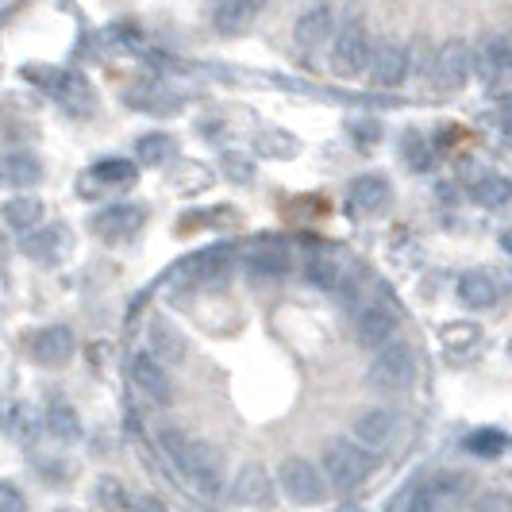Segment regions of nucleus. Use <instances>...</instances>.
<instances>
[{
    "label": "nucleus",
    "mask_w": 512,
    "mask_h": 512,
    "mask_svg": "<svg viewBox=\"0 0 512 512\" xmlns=\"http://www.w3.org/2000/svg\"><path fill=\"white\" fill-rule=\"evenodd\" d=\"M158 439H162L166 459L178 466V474L189 486L197 489L201 497H220V489H224V459H220V451L212 443H201V439H193L181 428H162Z\"/></svg>",
    "instance_id": "1"
},
{
    "label": "nucleus",
    "mask_w": 512,
    "mask_h": 512,
    "mask_svg": "<svg viewBox=\"0 0 512 512\" xmlns=\"http://www.w3.org/2000/svg\"><path fill=\"white\" fill-rule=\"evenodd\" d=\"M24 77L31 85H39L47 97H54L58 104H66L70 112L89 116V112L97 108V93H93V85L85 81V74L62 70V66H24Z\"/></svg>",
    "instance_id": "2"
},
{
    "label": "nucleus",
    "mask_w": 512,
    "mask_h": 512,
    "mask_svg": "<svg viewBox=\"0 0 512 512\" xmlns=\"http://www.w3.org/2000/svg\"><path fill=\"white\" fill-rule=\"evenodd\" d=\"M370 470H374V459L359 451L351 439H328L324 443V482L339 493H351V489H359L366 478H370Z\"/></svg>",
    "instance_id": "3"
},
{
    "label": "nucleus",
    "mask_w": 512,
    "mask_h": 512,
    "mask_svg": "<svg viewBox=\"0 0 512 512\" xmlns=\"http://www.w3.org/2000/svg\"><path fill=\"white\" fill-rule=\"evenodd\" d=\"M416 382V355L405 343H385L366 370V385L378 393H405Z\"/></svg>",
    "instance_id": "4"
},
{
    "label": "nucleus",
    "mask_w": 512,
    "mask_h": 512,
    "mask_svg": "<svg viewBox=\"0 0 512 512\" xmlns=\"http://www.w3.org/2000/svg\"><path fill=\"white\" fill-rule=\"evenodd\" d=\"M370 51H374L370 31H366L359 16H351L347 24L335 27L332 35V70L339 77H359L366 70V62H370Z\"/></svg>",
    "instance_id": "5"
},
{
    "label": "nucleus",
    "mask_w": 512,
    "mask_h": 512,
    "mask_svg": "<svg viewBox=\"0 0 512 512\" xmlns=\"http://www.w3.org/2000/svg\"><path fill=\"white\" fill-rule=\"evenodd\" d=\"M282 493L293 501V505H320L324 497H328V482H324V474H320V466L316 462L301 459V455H289L282 459L278 466V478H274Z\"/></svg>",
    "instance_id": "6"
},
{
    "label": "nucleus",
    "mask_w": 512,
    "mask_h": 512,
    "mask_svg": "<svg viewBox=\"0 0 512 512\" xmlns=\"http://www.w3.org/2000/svg\"><path fill=\"white\" fill-rule=\"evenodd\" d=\"M397 439V416L389 409H362L351 420V443L366 455H385Z\"/></svg>",
    "instance_id": "7"
},
{
    "label": "nucleus",
    "mask_w": 512,
    "mask_h": 512,
    "mask_svg": "<svg viewBox=\"0 0 512 512\" xmlns=\"http://www.w3.org/2000/svg\"><path fill=\"white\" fill-rule=\"evenodd\" d=\"M474 74V54L466 39H451L436 51V66H432V81L439 93H459L462 85Z\"/></svg>",
    "instance_id": "8"
},
{
    "label": "nucleus",
    "mask_w": 512,
    "mask_h": 512,
    "mask_svg": "<svg viewBox=\"0 0 512 512\" xmlns=\"http://www.w3.org/2000/svg\"><path fill=\"white\" fill-rule=\"evenodd\" d=\"M143 224H147V212L139 205H108L101 208L97 216H93V235L97 239H104V243H128V239H135L139 231H143Z\"/></svg>",
    "instance_id": "9"
},
{
    "label": "nucleus",
    "mask_w": 512,
    "mask_h": 512,
    "mask_svg": "<svg viewBox=\"0 0 512 512\" xmlns=\"http://www.w3.org/2000/svg\"><path fill=\"white\" fill-rule=\"evenodd\" d=\"M370 81L378 89H401L405 77H409V47L397 43V39H385L370 51Z\"/></svg>",
    "instance_id": "10"
},
{
    "label": "nucleus",
    "mask_w": 512,
    "mask_h": 512,
    "mask_svg": "<svg viewBox=\"0 0 512 512\" xmlns=\"http://www.w3.org/2000/svg\"><path fill=\"white\" fill-rule=\"evenodd\" d=\"M228 262H231L228 247H212V251H201V255H189L185 262H178V266L170 270V282L174 285H208V282H216V278H224Z\"/></svg>",
    "instance_id": "11"
},
{
    "label": "nucleus",
    "mask_w": 512,
    "mask_h": 512,
    "mask_svg": "<svg viewBox=\"0 0 512 512\" xmlns=\"http://www.w3.org/2000/svg\"><path fill=\"white\" fill-rule=\"evenodd\" d=\"M27 355L39 366H62L74 359V332L62 324H47V328L27 335Z\"/></svg>",
    "instance_id": "12"
},
{
    "label": "nucleus",
    "mask_w": 512,
    "mask_h": 512,
    "mask_svg": "<svg viewBox=\"0 0 512 512\" xmlns=\"http://www.w3.org/2000/svg\"><path fill=\"white\" fill-rule=\"evenodd\" d=\"M131 382L139 385V393L154 401V405H170L174 401V382H170V370L158 359H151L147 351H139L131 359Z\"/></svg>",
    "instance_id": "13"
},
{
    "label": "nucleus",
    "mask_w": 512,
    "mask_h": 512,
    "mask_svg": "<svg viewBox=\"0 0 512 512\" xmlns=\"http://www.w3.org/2000/svg\"><path fill=\"white\" fill-rule=\"evenodd\" d=\"M266 4L270 0H212L208 20H212V27L220 35H243V31L255 27V20L262 16Z\"/></svg>",
    "instance_id": "14"
},
{
    "label": "nucleus",
    "mask_w": 512,
    "mask_h": 512,
    "mask_svg": "<svg viewBox=\"0 0 512 512\" xmlns=\"http://www.w3.org/2000/svg\"><path fill=\"white\" fill-rule=\"evenodd\" d=\"M231 501L243 505V509H266L274 505V482H270V470H262L258 462L243 466L231 482Z\"/></svg>",
    "instance_id": "15"
},
{
    "label": "nucleus",
    "mask_w": 512,
    "mask_h": 512,
    "mask_svg": "<svg viewBox=\"0 0 512 512\" xmlns=\"http://www.w3.org/2000/svg\"><path fill=\"white\" fill-rule=\"evenodd\" d=\"M332 35H335V12L328 4H316V8L301 12V20L293 24V43L301 51H320L324 43H332Z\"/></svg>",
    "instance_id": "16"
},
{
    "label": "nucleus",
    "mask_w": 512,
    "mask_h": 512,
    "mask_svg": "<svg viewBox=\"0 0 512 512\" xmlns=\"http://www.w3.org/2000/svg\"><path fill=\"white\" fill-rule=\"evenodd\" d=\"M393 332H397V316L385 305H366L359 312V324H355V335L366 351H382L385 343H393Z\"/></svg>",
    "instance_id": "17"
},
{
    "label": "nucleus",
    "mask_w": 512,
    "mask_h": 512,
    "mask_svg": "<svg viewBox=\"0 0 512 512\" xmlns=\"http://www.w3.org/2000/svg\"><path fill=\"white\" fill-rule=\"evenodd\" d=\"M147 339H151V359H158L162 366L166 362H185L189 355V343H185V335L166 320V316H151V324H147Z\"/></svg>",
    "instance_id": "18"
},
{
    "label": "nucleus",
    "mask_w": 512,
    "mask_h": 512,
    "mask_svg": "<svg viewBox=\"0 0 512 512\" xmlns=\"http://www.w3.org/2000/svg\"><path fill=\"white\" fill-rule=\"evenodd\" d=\"M459 301L474 312H486L501 301V285L489 270H466L459 278Z\"/></svg>",
    "instance_id": "19"
},
{
    "label": "nucleus",
    "mask_w": 512,
    "mask_h": 512,
    "mask_svg": "<svg viewBox=\"0 0 512 512\" xmlns=\"http://www.w3.org/2000/svg\"><path fill=\"white\" fill-rule=\"evenodd\" d=\"M66 247H70V235L62 224H54V228H31L24 235V255L35 258V262H58V258L66 255Z\"/></svg>",
    "instance_id": "20"
},
{
    "label": "nucleus",
    "mask_w": 512,
    "mask_h": 512,
    "mask_svg": "<svg viewBox=\"0 0 512 512\" xmlns=\"http://www.w3.org/2000/svg\"><path fill=\"white\" fill-rule=\"evenodd\" d=\"M389 197H393V189H389V181L382 174H362V178L351 181V205L355 212L362 216H374V212H382L389 205Z\"/></svg>",
    "instance_id": "21"
},
{
    "label": "nucleus",
    "mask_w": 512,
    "mask_h": 512,
    "mask_svg": "<svg viewBox=\"0 0 512 512\" xmlns=\"http://www.w3.org/2000/svg\"><path fill=\"white\" fill-rule=\"evenodd\" d=\"M39 178H43V166H39L35 154H24V151L0 154V185H8V189H31Z\"/></svg>",
    "instance_id": "22"
},
{
    "label": "nucleus",
    "mask_w": 512,
    "mask_h": 512,
    "mask_svg": "<svg viewBox=\"0 0 512 512\" xmlns=\"http://www.w3.org/2000/svg\"><path fill=\"white\" fill-rule=\"evenodd\" d=\"M478 70H482L486 89H505V77H509V39H505V35L489 39L486 51H482V62H478Z\"/></svg>",
    "instance_id": "23"
},
{
    "label": "nucleus",
    "mask_w": 512,
    "mask_h": 512,
    "mask_svg": "<svg viewBox=\"0 0 512 512\" xmlns=\"http://www.w3.org/2000/svg\"><path fill=\"white\" fill-rule=\"evenodd\" d=\"M424 489H428V497H432V505H436V512H439V509H447V505H459L462 497L470 493V478L443 470L432 482H424Z\"/></svg>",
    "instance_id": "24"
},
{
    "label": "nucleus",
    "mask_w": 512,
    "mask_h": 512,
    "mask_svg": "<svg viewBox=\"0 0 512 512\" xmlns=\"http://www.w3.org/2000/svg\"><path fill=\"white\" fill-rule=\"evenodd\" d=\"M247 266L258 278H282L285 270H289V251H285L282 243H258L255 251L247 255Z\"/></svg>",
    "instance_id": "25"
},
{
    "label": "nucleus",
    "mask_w": 512,
    "mask_h": 512,
    "mask_svg": "<svg viewBox=\"0 0 512 512\" xmlns=\"http://www.w3.org/2000/svg\"><path fill=\"white\" fill-rule=\"evenodd\" d=\"M39 220H43V201H39V197H31V193L12 197V201L4 205V224H8V228L31 231V228H39Z\"/></svg>",
    "instance_id": "26"
},
{
    "label": "nucleus",
    "mask_w": 512,
    "mask_h": 512,
    "mask_svg": "<svg viewBox=\"0 0 512 512\" xmlns=\"http://www.w3.org/2000/svg\"><path fill=\"white\" fill-rule=\"evenodd\" d=\"M93 178L108 185V189H131L135 178H139V166L128 162V158H101L97 166H93Z\"/></svg>",
    "instance_id": "27"
},
{
    "label": "nucleus",
    "mask_w": 512,
    "mask_h": 512,
    "mask_svg": "<svg viewBox=\"0 0 512 512\" xmlns=\"http://www.w3.org/2000/svg\"><path fill=\"white\" fill-rule=\"evenodd\" d=\"M462 451H470L478 459H497V455L509 451V436L501 428H478V432H470L462 439Z\"/></svg>",
    "instance_id": "28"
},
{
    "label": "nucleus",
    "mask_w": 512,
    "mask_h": 512,
    "mask_svg": "<svg viewBox=\"0 0 512 512\" xmlns=\"http://www.w3.org/2000/svg\"><path fill=\"white\" fill-rule=\"evenodd\" d=\"M47 432H51L54 439H62V443H74V439H81V420H77L74 405L54 401L51 409H47Z\"/></svg>",
    "instance_id": "29"
},
{
    "label": "nucleus",
    "mask_w": 512,
    "mask_h": 512,
    "mask_svg": "<svg viewBox=\"0 0 512 512\" xmlns=\"http://www.w3.org/2000/svg\"><path fill=\"white\" fill-rule=\"evenodd\" d=\"M131 108H139V112H158V116H170V112H178L181 104L166 93V89H158V85H139V89H131L128 93Z\"/></svg>",
    "instance_id": "30"
},
{
    "label": "nucleus",
    "mask_w": 512,
    "mask_h": 512,
    "mask_svg": "<svg viewBox=\"0 0 512 512\" xmlns=\"http://www.w3.org/2000/svg\"><path fill=\"white\" fill-rule=\"evenodd\" d=\"M255 151L262 158H293V154L301 151V143H297V135H289V131H262L255 139Z\"/></svg>",
    "instance_id": "31"
},
{
    "label": "nucleus",
    "mask_w": 512,
    "mask_h": 512,
    "mask_svg": "<svg viewBox=\"0 0 512 512\" xmlns=\"http://www.w3.org/2000/svg\"><path fill=\"white\" fill-rule=\"evenodd\" d=\"M135 154H139L143 166H162V162L174 154V139H170L166 131H151V135H143V139L135 143Z\"/></svg>",
    "instance_id": "32"
},
{
    "label": "nucleus",
    "mask_w": 512,
    "mask_h": 512,
    "mask_svg": "<svg viewBox=\"0 0 512 512\" xmlns=\"http://www.w3.org/2000/svg\"><path fill=\"white\" fill-rule=\"evenodd\" d=\"M474 201L486 208H505L509 205V181L501 178V174H486L474 185Z\"/></svg>",
    "instance_id": "33"
},
{
    "label": "nucleus",
    "mask_w": 512,
    "mask_h": 512,
    "mask_svg": "<svg viewBox=\"0 0 512 512\" xmlns=\"http://www.w3.org/2000/svg\"><path fill=\"white\" fill-rule=\"evenodd\" d=\"M389 512H436V505H432L424 482H412V486H405L397 493V501L389 505Z\"/></svg>",
    "instance_id": "34"
},
{
    "label": "nucleus",
    "mask_w": 512,
    "mask_h": 512,
    "mask_svg": "<svg viewBox=\"0 0 512 512\" xmlns=\"http://www.w3.org/2000/svg\"><path fill=\"white\" fill-rule=\"evenodd\" d=\"M305 278L312 285H320V289H339V266H335L332 258H308L305 262Z\"/></svg>",
    "instance_id": "35"
},
{
    "label": "nucleus",
    "mask_w": 512,
    "mask_h": 512,
    "mask_svg": "<svg viewBox=\"0 0 512 512\" xmlns=\"http://www.w3.org/2000/svg\"><path fill=\"white\" fill-rule=\"evenodd\" d=\"M405 162H409L416 174L432 166V151H428V143H424L420 131H409V135H405Z\"/></svg>",
    "instance_id": "36"
},
{
    "label": "nucleus",
    "mask_w": 512,
    "mask_h": 512,
    "mask_svg": "<svg viewBox=\"0 0 512 512\" xmlns=\"http://www.w3.org/2000/svg\"><path fill=\"white\" fill-rule=\"evenodd\" d=\"M351 131H355V143H359V147H366V151L382 143V124H378V120H355V124H351Z\"/></svg>",
    "instance_id": "37"
},
{
    "label": "nucleus",
    "mask_w": 512,
    "mask_h": 512,
    "mask_svg": "<svg viewBox=\"0 0 512 512\" xmlns=\"http://www.w3.org/2000/svg\"><path fill=\"white\" fill-rule=\"evenodd\" d=\"M0 512H27V497L16 482H0Z\"/></svg>",
    "instance_id": "38"
},
{
    "label": "nucleus",
    "mask_w": 512,
    "mask_h": 512,
    "mask_svg": "<svg viewBox=\"0 0 512 512\" xmlns=\"http://www.w3.org/2000/svg\"><path fill=\"white\" fill-rule=\"evenodd\" d=\"M224 174L231 181H251L255 178V166H251V158H243V154H224Z\"/></svg>",
    "instance_id": "39"
},
{
    "label": "nucleus",
    "mask_w": 512,
    "mask_h": 512,
    "mask_svg": "<svg viewBox=\"0 0 512 512\" xmlns=\"http://www.w3.org/2000/svg\"><path fill=\"white\" fill-rule=\"evenodd\" d=\"M474 509L478 512H509V497H505V493H486Z\"/></svg>",
    "instance_id": "40"
},
{
    "label": "nucleus",
    "mask_w": 512,
    "mask_h": 512,
    "mask_svg": "<svg viewBox=\"0 0 512 512\" xmlns=\"http://www.w3.org/2000/svg\"><path fill=\"white\" fill-rule=\"evenodd\" d=\"M128 509L131 512H166V505H162L158 497H131Z\"/></svg>",
    "instance_id": "41"
},
{
    "label": "nucleus",
    "mask_w": 512,
    "mask_h": 512,
    "mask_svg": "<svg viewBox=\"0 0 512 512\" xmlns=\"http://www.w3.org/2000/svg\"><path fill=\"white\" fill-rule=\"evenodd\" d=\"M58 512H70V509H58Z\"/></svg>",
    "instance_id": "42"
}]
</instances>
